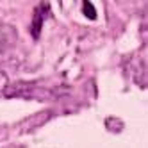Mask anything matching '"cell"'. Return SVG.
I'll use <instances>...</instances> for the list:
<instances>
[{
	"mask_svg": "<svg viewBox=\"0 0 148 148\" xmlns=\"http://www.w3.org/2000/svg\"><path fill=\"white\" fill-rule=\"evenodd\" d=\"M48 11H50L48 4H39V5L34 9L32 23H30V34H32L34 39L39 38V34H41V27H43V22H45V18H47Z\"/></svg>",
	"mask_w": 148,
	"mask_h": 148,
	"instance_id": "cell-2",
	"label": "cell"
},
{
	"mask_svg": "<svg viewBox=\"0 0 148 148\" xmlns=\"http://www.w3.org/2000/svg\"><path fill=\"white\" fill-rule=\"evenodd\" d=\"M5 97H22V98H36V100H48L54 98L56 93L50 89H43L36 86V84H29V82H18L13 86L5 88L4 91Z\"/></svg>",
	"mask_w": 148,
	"mask_h": 148,
	"instance_id": "cell-1",
	"label": "cell"
},
{
	"mask_svg": "<svg viewBox=\"0 0 148 148\" xmlns=\"http://www.w3.org/2000/svg\"><path fill=\"white\" fill-rule=\"evenodd\" d=\"M16 30L11 25H0V52L9 50L16 43Z\"/></svg>",
	"mask_w": 148,
	"mask_h": 148,
	"instance_id": "cell-3",
	"label": "cell"
},
{
	"mask_svg": "<svg viewBox=\"0 0 148 148\" xmlns=\"http://www.w3.org/2000/svg\"><path fill=\"white\" fill-rule=\"evenodd\" d=\"M82 11H84V14H86L89 20H95V18H97V11H95V7H93L91 2H84V4H82Z\"/></svg>",
	"mask_w": 148,
	"mask_h": 148,
	"instance_id": "cell-4",
	"label": "cell"
}]
</instances>
